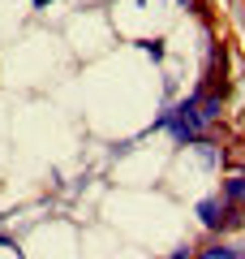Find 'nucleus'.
Masks as SVG:
<instances>
[{
  "label": "nucleus",
  "instance_id": "nucleus-3",
  "mask_svg": "<svg viewBox=\"0 0 245 259\" xmlns=\"http://www.w3.org/2000/svg\"><path fill=\"white\" fill-rule=\"evenodd\" d=\"M202 259H236V255H232V250H228V246H215V250H207V255H202Z\"/></svg>",
  "mask_w": 245,
  "mask_h": 259
},
{
  "label": "nucleus",
  "instance_id": "nucleus-1",
  "mask_svg": "<svg viewBox=\"0 0 245 259\" xmlns=\"http://www.w3.org/2000/svg\"><path fill=\"white\" fill-rule=\"evenodd\" d=\"M198 212H202V221H207L211 229H228V225H241V216H236L228 203H202Z\"/></svg>",
  "mask_w": 245,
  "mask_h": 259
},
{
  "label": "nucleus",
  "instance_id": "nucleus-4",
  "mask_svg": "<svg viewBox=\"0 0 245 259\" xmlns=\"http://www.w3.org/2000/svg\"><path fill=\"white\" fill-rule=\"evenodd\" d=\"M228 160H232V164H245V143H236V151H232Z\"/></svg>",
  "mask_w": 245,
  "mask_h": 259
},
{
  "label": "nucleus",
  "instance_id": "nucleus-2",
  "mask_svg": "<svg viewBox=\"0 0 245 259\" xmlns=\"http://www.w3.org/2000/svg\"><path fill=\"white\" fill-rule=\"evenodd\" d=\"M224 194L232 199V203H245V177H232V182L224 186Z\"/></svg>",
  "mask_w": 245,
  "mask_h": 259
},
{
  "label": "nucleus",
  "instance_id": "nucleus-5",
  "mask_svg": "<svg viewBox=\"0 0 245 259\" xmlns=\"http://www.w3.org/2000/svg\"><path fill=\"white\" fill-rule=\"evenodd\" d=\"M35 5H47V0H35Z\"/></svg>",
  "mask_w": 245,
  "mask_h": 259
}]
</instances>
